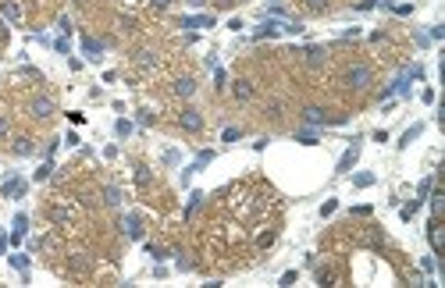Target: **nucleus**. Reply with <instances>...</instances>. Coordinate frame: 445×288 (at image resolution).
<instances>
[{
  "mask_svg": "<svg viewBox=\"0 0 445 288\" xmlns=\"http://www.w3.org/2000/svg\"><path fill=\"white\" fill-rule=\"evenodd\" d=\"M121 228H125L132 238H139V235H143V228H139V220H136V217H125V220H121Z\"/></svg>",
  "mask_w": 445,
  "mask_h": 288,
  "instance_id": "6e6552de",
  "label": "nucleus"
},
{
  "mask_svg": "<svg viewBox=\"0 0 445 288\" xmlns=\"http://www.w3.org/2000/svg\"><path fill=\"white\" fill-rule=\"evenodd\" d=\"M306 7H310V11H313V14H321V11H324V7H328V0H306Z\"/></svg>",
  "mask_w": 445,
  "mask_h": 288,
  "instance_id": "ddd939ff",
  "label": "nucleus"
},
{
  "mask_svg": "<svg viewBox=\"0 0 445 288\" xmlns=\"http://www.w3.org/2000/svg\"><path fill=\"white\" fill-rule=\"evenodd\" d=\"M14 153H22V157L32 153V139H18V143H14Z\"/></svg>",
  "mask_w": 445,
  "mask_h": 288,
  "instance_id": "1a4fd4ad",
  "label": "nucleus"
},
{
  "mask_svg": "<svg viewBox=\"0 0 445 288\" xmlns=\"http://www.w3.org/2000/svg\"><path fill=\"white\" fill-rule=\"evenodd\" d=\"M75 4H86V0H75Z\"/></svg>",
  "mask_w": 445,
  "mask_h": 288,
  "instance_id": "a211bd4d",
  "label": "nucleus"
},
{
  "mask_svg": "<svg viewBox=\"0 0 445 288\" xmlns=\"http://www.w3.org/2000/svg\"><path fill=\"white\" fill-rule=\"evenodd\" d=\"M136 171H139V174H136V178H139V185H150V171H146V167H136Z\"/></svg>",
  "mask_w": 445,
  "mask_h": 288,
  "instance_id": "2eb2a0df",
  "label": "nucleus"
},
{
  "mask_svg": "<svg viewBox=\"0 0 445 288\" xmlns=\"http://www.w3.org/2000/svg\"><path fill=\"white\" fill-rule=\"evenodd\" d=\"M175 93H178V96H193V93H196V82H193V78H178V82H175Z\"/></svg>",
  "mask_w": 445,
  "mask_h": 288,
  "instance_id": "423d86ee",
  "label": "nucleus"
},
{
  "mask_svg": "<svg viewBox=\"0 0 445 288\" xmlns=\"http://www.w3.org/2000/svg\"><path fill=\"white\" fill-rule=\"evenodd\" d=\"M306 64H310V68H321V64H324V50H321V47H310V50H306Z\"/></svg>",
  "mask_w": 445,
  "mask_h": 288,
  "instance_id": "39448f33",
  "label": "nucleus"
},
{
  "mask_svg": "<svg viewBox=\"0 0 445 288\" xmlns=\"http://www.w3.org/2000/svg\"><path fill=\"white\" fill-rule=\"evenodd\" d=\"M54 110H57V107H54V100H50V96H36V100L29 103V114H32L36 121H47V118H54Z\"/></svg>",
  "mask_w": 445,
  "mask_h": 288,
  "instance_id": "f03ea898",
  "label": "nucleus"
},
{
  "mask_svg": "<svg viewBox=\"0 0 445 288\" xmlns=\"http://www.w3.org/2000/svg\"><path fill=\"white\" fill-rule=\"evenodd\" d=\"M428 235H431V246H435V249H442V231H438V224H431V231H428Z\"/></svg>",
  "mask_w": 445,
  "mask_h": 288,
  "instance_id": "9d476101",
  "label": "nucleus"
},
{
  "mask_svg": "<svg viewBox=\"0 0 445 288\" xmlns=\"http://www.w3.org/2000/svg\"><path fill=\"white\" fill-rule=\"evenodd\" d=\"M231 93H235L239 100H249V96H253V82H246V78H239V82L231 85Z\"/></svg>",
  "mask_w": 445,
  "mask_h": 288,
  "instance_id": "20e7f679",
  "label": "nucleus"
},
{
  "mask_svg": "<svg viewBox=\"0 0 445 288\" xmlns=\"http://www.w3.org/2000/svg\"><path fill=\"white\" fill-rule=\"evenodd\" d=\"M324 114H328V110H321V107H306V110H303V121H313V125H317V121H328Z\"/></svg>",
  "mask_w": 445,
  "mask_h": 288,
  "instance_id": "0eeeda50",
  "label": "nucleus"
},
{
  "mask_svg": "<svg viewBox=\"0 0 445 288\" xmlns=\"http://www.w3.org/2000/svg\"><path fill=\"white\" fill-rule=\"evenodd\" d=\"M153 7H171V0H153Z\"/></svg>",
  "mask_w": 445,
  "mask_h": 288,
  "instance_id": "f3484780",
  "label": "nucleus"
},
{
  "mask_svg": "<svg viewBox=\"0 0 445 288\" xmlns=\"http://www.w3.org/2000/svg\"><path fill=\"white\" fill-rule=\"evenodd\" d=\"M4 14H7V18H11V21H18V18H22V11H18V7H14V4H4Z\"/></svg>",
  "mask_w": 445,
  "mask_h": 288,
  "instance_id": "9b49d317",
  "label": "nucleus"
},
{
  "mask_svg": "<svg viewBox=\"0 0 445 288\" xmlns=\"http://www.w3.org/2000/svg\"><path fill=\"white\" fill-rule=\"evenodd\" d=\"M353 160H356V146H353V149H349V153H346V157H342V164H338V171H346V167H349V164H353Z\"/></svg>",
  "mask_w": 445,
  "mask_h": 288,
  "instance_id": "f8f14e48",
  "label": "nucleus"
},
{
  "mask_svg": "<svg viewBox=\"0 0 445 288\" xmlns=\"http://www.w3.org/2000/svg\"><path fill=\"white\" fill-rule=\"evenodd\" d=\"M7 136V118H0V139Z\"/></svg>",
  "mask_w": 445,
  "mask_h": 288,
  "instance_id": "dca6fc26",
  "label": "nucleus"
},
{
  "mask_svg": "<svg viewBox=\"0 0 445 288\" xmlns=\"http://www.w3.org/2000/svg\"><path fill=\"white\" fill-rule=\"evenodd\" d=\"M178 125H182V128H189V132H200V128H203V118H200V110H182Z\"/></svg>",
  "mask_w": 445,
  "mask_h": 288,
  "instance_id": "7ed1b4c3",
  "label": "nucleus"
},
{
  "mask_svg": "<svg viewBox=\"0 0 445 288\" xmlns=\"http://www.w3.org/2000/svg\"><path fill=\"white\" fill-rule=\"evenodd\" d=\"M86 54H89V57L100 54V43H96V39H86Z\"/></svg>",
  "mask_w": 445,
  "mask_h": 288,
  "instance_id": "4468645a",
  "label": "nucleus"
},
{
  "mask_svg": "<svg viewBox=\"0 0 445 288\" xmlns=\"http://www.w3.org/2000/svg\"><path fill=\"white\" fill-rule=\"evenodd\" d=\"M346 85H349V89H367V85H371V68H367V64L346 68Z\"/></svg>",
  "mask_w": 445,
  "mask_h": 288,
  "instance_id": "f257e3e1",
  "label": "nucleus"
}]
</instances>
